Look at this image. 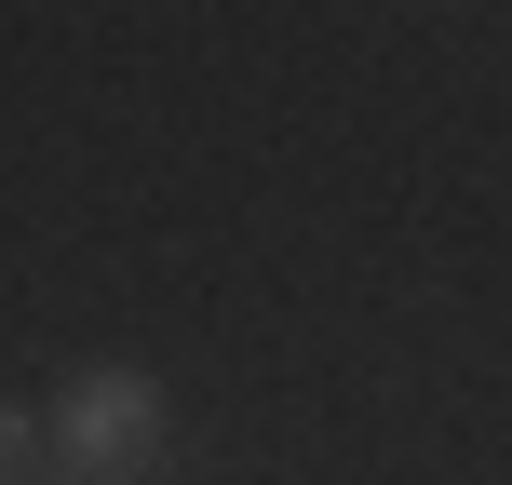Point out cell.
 I'll use <instances>...</instances> for the list:
<instances>
[{
    "label": "cell",
    "instance_id": "obj_1",
    "mask_svg": "<svg viewBox=\"0 0 512 485\" xmlns=\"http://www.w3.org/2000/svg\"><path fill=\"white\" fill-rule=\"evenodd\" d=\"M41 432H54V472L68 485H135V472L176 459V405H162L149 364H81V378H54Z\"/></svg>",
    "mask_w": 512,
    "mask_h": 485
},
{
    "label": "cell",
    "instance_id": "obj_2",
    "mask_svg": "<svg viewBox=\"0 0 512 485\" xmlns=\"http://www.w3.org/2000/svg\"><path fill=\"white\" fill-rule=\"evenodd\" d=\"M41 459H54L41 405H27V391H0V485H41Z\"/></svg>",
    "mask_w": 512,
    "mask_h": 485
}]
</instances>
